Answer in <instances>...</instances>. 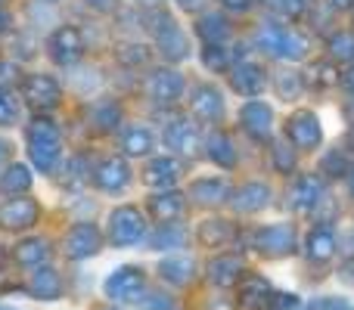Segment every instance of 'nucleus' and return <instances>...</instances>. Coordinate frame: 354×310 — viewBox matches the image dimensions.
<instances>
[{
	"label": "nucleus",
	"mask_w": 354,
	"mask_h": 310,
	"mask_svg": "<svg viewBox=\"0 0 354 310\" xmlns=\"http://www.w3.org/2000/svg\"><path fill=\"white\" fill-rule=\"evenodd\" d=\"M348 183H351V193H354V162H351V171H348Z\"/></svg>",
	"instance_id": "4d7b16f0"
},
{
	"label": "nucleus",
	"mask_w": 354,
	"mask_h": 310,
	"mask_svg": "<svg viewBox=\"0 0 354 310\" xmlns=\"http://www.w3.org/2000/svg\"><path fill=\"white\" fill-rule=\"evenodd\" d=\"M25 146H28L31 164H35L41 174H53L62 162V134L53 122L47 118H35V122L25 128Z\"/></svg>",
	"instance_id": "f257e3e1"
},
{
	"label": "nucleus",
	"mask_w": 354,
	"mask_h": 310,
	"mask_svg": "<svg viewBox=\"0 0 354 310\" xmlns=\"http://www.w3.org/2000/svg\"><path fill=\"white\" fill-rule=\"evenodd\" d=\"M255 43H258V50L277 56V59H286V62H299L311 53L308 35H301L292 25H261L255 31Z\"/></svg>",
	"instance_id": "f03ea898"
},
{
	"label": "nucleus",
	"mask_w": 354,
	"mask_h": 310,
	"mask_svg": "<svg viewBox=\"0 0 354 310\" xmlns=\"http://www.w3.org/2000/svg\"><path fill=\"white\" fill-rule=\"evenodd\" d=\"M115 59L128 68H140L149 62V50L143 43H118L115 47Z\"/></svg>",
	"instance_id": "58836bf2"
},
{
	"label": "nucleus",
	"mask_w": 354,
	"mask_h": 310,
	"mask_svg": "<svg viewBox=\"0 0 354 310\" xmlns=\"http://www.w3.org/2000/svg\"><path fill=\"white\" fill-rule=\"evenodd\" d=\"M342 84H345V90H348V93H354V66L342 75Z\"/></svg>",
	"instance_id": "603ef678"
},
{
	"label": "nucleus",
	"mask_w": 354,
	"mask_h": 310,
	"mask_svg": "<svg viewBox=\"0 0 354 310\" xmlns=\"http://www.w3.org/2000/svg\"><path fill=\"white\" fill-rule=\"evenodd\" d=\"M93 183H97V189H103V193H122L131 183V164L115 155L103 158V162L93 168Z\"/></svg>",
	"instance_id": "f3484780"
},
{
	"label": "nucleus",
	"mask_w": 354,
	"mask_h": 310,
	"mask_svg": "<svg viewBox=\"0 0 354 310\" xmlns=\"http://www.w3.org/2000/svg\"><path fill=\"white\" fill-rule=\"evenodd\" d=\"M230 205H233V211H239V214L264 211V208L270 205V186H268V183H261V180L243 183L239 189H233V193H230Z\"/></svg>",
	"instance_id": "aec40b11"
},
{
	"label": "nucleus",
	"mask_w": 354,
	"mask_h": 310,
	"mask_svg": "<svg viewBox=\"0 0 354 310\" xmlns=\"http://www.w3.org/2000/svg\"><path fill=\"white\" fill-rule=\"evenodd\" d=\"M87 43H84V31L75 28V25H59L53 35L47 37V56L56 66H75V62L84 56Z\"/></svg>",
	"instance_id": "6e6552de"
},
{
	"label": "nucleus",
	"mask_w": 354,
	"mask_h": 310,
	"mask_svg": "<svg viewBox=\"0 0 354 310\" xmlns=\"http://www.w3.org/2000/svg\"><path fill=\"white\" fill-rule=\"evenodd\" d=\"M41 217V205L28 195H10V199L0 205V230L6 233H25L37 224Z\"/></svg>",
	"instance_id": "1a4fd4ad"
},
{
	"label": "nucleus",
	"mask_w": 354,
	"mask_h": 310,
	"mask_svg": "<svg viewBox=\"0 0 354 310\" xmlns=\"http://www.w3.org/2000/svg\"><path fill=\"white\" fill-rule=\"evenodd\" d=\"M183 239H187V233L180 230V226L174 224H159V233H156L153 239H149V245H153L156 251H165V249H180Z\"/></svg>",
	"instance_id": "e433bc0d"
},
{
	"label": "nucleus",
	"mask_w": 354,
	"mask_h": 310,
	"mask_svg": "<svg viewBox=\"0 0 354 310\" xmlns=\"http://www.w3.org/2000/svg\"><path fill=\"white\" fill-rule=\"evenodd\" d=\"M264 84H268V72H264V66H258V62L245 59V62H239V66L230 68V87L239 93V97L255 99L258 93L264 90Z\"/></svg>",
	"instance_id": "a211bd4d"
},
{
	"label": "nucleus",
	"mask_w": 354,
	"mask_h": 310,
	"mask_svg": "<svg viewBox=\"0 0 354 310\" xmlns=\"http://www.w3.org/2000/svg\"><path fill=\"white\" fill-rule=\"evenodd\" d=\"M3 264H6V251H3V245H0V273H3Z\"/></svg>",
	"instance_id": "6e6d98bb"
},
{
	"label": "nucleus",
	"mask_w": 354,
	"mask_h": 310,
	"mask_svg": "<svg viewBox=\"0 0 354 310\" xmlns=\"http://www.w3.org/2000/svg\"><path fill=\"white\" fill-rule=\"evenodd\" d=\"M205 149H208V158H212L218 168H224V171L236 168V162H239L236 146H233V140L224 134V130H214V134L205 140Z\"/></svg>",
	"instance_id": "2f4dec72"
},
{
	"label": "nucleus",
	"mask_w": 354,
	"mask_h": 310,
	"mask_svg": "<svg viewBox=\"0 0 354 310\" xmlns=\"http://www.w3.org/2000/svg\"><path fill=\"white\" fill-rule=\"evenodd\" d=\"M230 22H227L221 12H202L196 19V35L202 37L205 47H224V41L230 37Z\"/></svg>",
	"instance_id": "cd10ccee"
},
{
	"label": "nucleus",
	"mask_w": 354,
	"mask_h": 310,
	"mask_svg": "<svg viewBox=\"0 0 354 310\" xmlns=\"http://www.w3.org/2000/svg\"><path fill=\"white\" fill-rule=\"evenodd\" d=\"M330 56L336 62H354V31H336L330 35Z\"/></svg>",
	"instance_id": "4c0bfd02"
},
{
	"label": "nucleus",
	"mask_w": 354,
	"mask_h": 310,
	"mask_svg": "<svg viewBox=\"0 0 354 310\" xmlns=\"http://www.w3.org/2000/svg\"><path fill=\"white\" fill-rule=\"evenodd\" d=\"M205 276L212 286L233 289V286H239V280L245 276V264L239 255H214L212 261L205 264Z\"/></svg>",
	"instance_id": "dca6fc26"
},
{
	"label": "nucleus",
	"mask_w": 354,
	"mask_h": 310,
	"mask_svg": "<svg viewBox=\"0 0 354 310\" xmlns=\"http://www.w3.org/2000/svg\"><path fill=\"white\" fill-rule=\"evenodd\" d=\"M28 295L37 301H59L62 298V276L56 273L53 267H35L28 273Z\"/></svg>",
	"instance_id": "393cba45"
},
{
	"label": "nucleus",
	"mask_w": 354,
	"mask_h": 310,
	"mask_svg": "<svg viewBox=\"0 0 354 310\" xmlns=\"http://www.w3.org/2000/svg\"><path fill=\"white\" fill-rule=\"evenodd\" d=\"M189 109H193V115L199 118V122L218 124L221 118H224V97H221L218 87L199 84L193 90V97H189Z\"/></svg>",
	"instance_id": "6ab92c4d"
},
{
	"label": "nucleus",
	"mask_w": 354,
	"mask_h": 310,
	"mask_svg": "<svg viewBox=\"0 0 354 310\" xmlns=\"http://www.w3.org/2000/svg\"><path fill=\"white\" fill-rule=\"evenodd\" d=\"M31 183H35V177H31V171L25 168V164H6L3 174H0V193L6 195H25L31 189Z\"/></svg>",
	"instance_id": "72a5a7b5"
},
{
	"label": "nucleus",
	"mask_w": 354,
	"mask_h": 310,
	"mask_svg": "<svg viewBox=\"0 0 354 310\" xmlns=\"http://www.w3.org/2000/svg\"><path fill=\"white\" fill-rule=\"evenodd\" d=\"M147 211L153 214L156 224H174V220H180L183 211H187V199H183L177 189H159L156 195H149Z\"/></svg>",
	"instance_id": "412c9836"
},
{
	"label": "nucleus",
	"mask_w": 354,
	"mask_h": 310,
	"mask_svg": "<svg viewBox=\"0 0 354 310\" xmlns=\"http://www.w3.org/2000/svg\"><path fill=\"white\" fill-rule=\"evenodd\" d=\"M308 3H311V0H264V6H268L274 16L286 19V22H295V19L305 16Z\"/></svg>",
	"instance_id": "c9c22d12"
},
{
	"label": "nucleus",
	"mask_w": 354,
	"mask_h": 310,
	"mask_svg": "<svg viewBox=\"0 0 354 310\" xmlns=\"http://www.w3.org/2000/svg\"><path fill=\"white\" fill-rule=\"evenodd\" d=\"M270 307L274 310H301V298L295 292H277V295H270Z\"/></svg>",
	"instance_id": "a18cd8bd"
},
{
	"label": "nucleus",
	"mask_w": 354,
	"mask_h": 310,
	"mask_svg": "<svg viewBox=\"0 0 354 310\" xmlns=\"http://www.w3.org/2000/svg\"><path fill=\"white\" fill-rule=\"evenodd\" d=\"M183 177V162L174 155H156L143 168V183L153 189H174V183Z\"/></svg>",
	"instance_id": "2eb2a0df"
},
{
	"label": "nucleus",
	"mask_w": 354,
	"mask_h": 310,
	"mask_svg": "<svg viewBox=\"0 0 354 310\" xmlns=\"http://www.w3.org/2000/svg\"><path fill=\"white\" fill-rule=\"evenodd\" d=\"M149 31L156 37V50L165 56L168 62H183L189 56V41L187 31L177 25V19L165 10L149 12Z\"/></svg>",
	"instance_id": "7ed1b4c3"
},
{
	"label": "nucleus",
	"mask_w": 354,
	"mask_h": 310,
	"mask_svg": "<svg viewBox=\"0 0 354 310\" xmlns=\"http://www.w3.org/2000/svg\"><path fill=\"white\" fill-rule=\"evenodd\" d=\"M326 3H330V10H339V12L354 10V0H326Z\"/></svg>",
	"instance_id": "09e8293b"
},
{
	"label": "nucleus",
	"mask_w": 354,
	"mask_h": 310,
	"mask_svg": "<svg viewBox=\"0 0 354 310\" xmlns=\"http://www.w3.org/2000/svg\"><path fill=\"white\" fill-rule=\"evenodd\" d=\"M122 149H124V155H131V158L149 155L156 149V134L147 124H131V128L122 130Z\"/></svg>",
	"instance_id": "c756f323"
},
{
	"label": "nucleus",
	"mask_w": 354,
	"mask_h": 310,
	"mask_svg": "<svg viewBox=\"0 0 354 310\" xmlns=\"http://www.w3.org/2000/svg\"><path fill=\"white\" fill-rule=\"evenodd\" d=\"M100 310H118V307H100Z\"/></svg>",
	"instance_id": "13d9d810"
},
{
	"label": "nucleus",
	"mask_w": 354,
	"mask_h": 310,
	"mask_svg": "<svg viewBox=\"0 0 354 310\" xmlns=\"http://www.w3.org/2000/svg\"><path fill=\"white\" fill-rule=\"evenodd\" d=\"M22 99L37 112H50L62 103V87L50 75H28L22 81Z\"/></svg>",
	"instance_id": "9d476101"
},
{
	"label": "nucleus",
	"mask_w": 354,
	"mask_h": 310,
	"mask_svg": "<svg viewBox=\"0 0 354 310\" xmlns=\"http://www.w3.org/2000/svg\"><path fill=\"white\" fill-rule=\"evenodd\" d=\"M159 276L171 286H189L196 276V261L187 255H174V258H165L159 264Z\"/></svg>",
	"instance_id": "7c9ffc66"
},
{
	"label": "nucleus",
	"mask_w": 354,
	"mask_h": 310,
	"mask_svg": "<svg viewBox=\"0 0 354 310\" xmlns=\"http://www.w3.org/2000/svg\"><path fill=\"white\" fill-rule=\"evenodd\" d=\"M189 199L202 208H214L230 202V183L224 177H199L189 183Z\"/></svg>",
	"instance_id": "5701e85b"
},
{
	"label": "nucleus",
	"mask_w": 354,
	"mask_h": 310,
	"mask_svg": "<svg viewBox=\"0 0 354 310\" xmlns=\"http://www.w3.org/2000/svg\"><path fill=\"white\" fill-rule=\"evenodd\" d=\"M202 66L208 72H230V56L224 47H205L202 50Z\"/></svg>",
	"instance_id": "37998d69"
},
{
	"label": "nucleus",
	"mask_w": 354,
	"mask_h": 310,
	"mask_svg": "<svg viewBox=\"0 0 354 310\" xmlns=\"http://www.w3.org/2000/svg\"><path fill=\"white\" fill-rule=\"evenodd\" d=\"M103 249V233L93 224H75L62 239V251L68 261H87V258L100 255Z\"/></svg>",
	"instance_id": "ddd939ff"
},
{
	"label": "nucleus",
	"mask_w": 354,
	"mask_h": 310,
	"mask_svg": "<svg viewBox=\"0 0 354 310\" xmlns=\"http://www.w3.org/2000/svg\"><path fill=\"white\" fill-rule=\"evenodd\" d=\"M224 10H230V12H245V10H252V3L255 0H218Z\"/></svg>",
	"instance_id": "49530a36"
},
{
	"label": "nucleus",
	"mask_w": 354,
	"mask_h": 310,
	"mask_svg": "<svg viewBox=\"0 0 354 310\" xmlns=\"http://www.w3.org/2000/svg\"><path fill=\"white\" fill-rule=\"evenodd\" d=\"M6 25H10V19H6V12H0V35L6 31Z\"/></svg>",
	"instance_id": "5fc2aeb1"
},
{
	"label": "nucleus",
	"mask_w": 354,
	"mask_h": 310,
	"mask_svg": "<svg viewBox=\"0 0 354 310\" xmlns=\"http://www.w3.org/2000/svg\"><path fill=\"white\" fill-rule=\"evenodd\" d=\"M6 155H10V146H6V143H3V140H0V164H3V162H6Z\"/></svg>",
	"instance_id": "864d4df0"
},
{
	"label": "nucleus",
	"mask_w": 354,
	"mask_h": 310,
	"mask_svg": "<svg viewBox=\"0 0 354 310\" xmlns=\"http://www.w3.org/2000/svg\"><path fill=\"white\" fill-rule=\"evenodd\" d=\"M324 199H326V186L317 174H299L286 189V205L301 217L317 211L324 205Z\"/></svg>",
	"instance_id": "0eeeda50"
},
{
	"label": "nucleus",
	"mask_w": 354,
	"mask_h": 310,
	"mask_svg": "<svg viewBox=\"0 0 354 310\" xmlns=\"http://www.w3.org/2000/svg\"><path fill=\"white\" fill-rule=\"evenodd\" d=\"M147 236V217L134 205H118L109 214V242L115 249H131Z\"/></svg>",
	"instance_id": "39448f33"
},
{
	"label": "nucleus",
	"mask_w": 354,
	"mask_h": 310,
	"mask_svg": "<svg viewBox=\"0 0 354 310\" xmlns=\"http://www.w3.org/2000/svg\"><path fill=\"white\" fill-rule=\"evenodd\" d=\"M274 90L280 99H299L301 93H305V78H301L295 68H283V72L274 75Z\"/></svg>",
	"instance_id": "f704fd0d"
},
{
	"label": "nucleus",
	"mask_w": 354,
	"mask_h": 310,
	"mask_svg": "<svg viewBox=\"0 0 354 310\" xmlns=\"http://www.w3.org/2000/svg\"><path fill=\"white\" fill-rule=\"evenodd\" d=\"M12 261L25 270H35V267H44L50 261V242L41 236H31V239H22V242L12 249Z\"/></svg>",
	"instance_id": "bb28decb"
},
{
	"label": "nucleus",
	"mask_w": 354,
	"mask_h": 310,
	"mask_svg": "<svg viewBox=\"0 0 354 310\" xmlns=\"http://www.w3.org/2000/svg\"><path fill=\"white\" fill-rule=\"evenodd\" d=\"M196 239L205 249H224V245H230L236 239V226L227 217H205L199 224V230H196Z\"/></svg>",
	"instance_id": "a878e982"
},
{
	"label": "nucleus",
	"mask_w": 354,
	"mask_h": 310,
	"mask_svg": "<svg viewBox=\"0 0 354 310\" xmlns=\"http://www.w3.org/2000/svg\"><path fill=\"white\" fill-rule=\"evenodd\" d=\"M87 115H91V124L100 134H112V130H118V124H122V106H118L115 99H97Z\"/></svg>",
	"instance_id": "473e14b6"
},
{
	"label": "nucleus",
	"mask_w": 354,
	"mask_h": 310,
	"mask_svg": "<svg viewBox=\"0 0 354 310\" xmlns=\"http://www.w3.org/2000/svg\"><path fill=\"white\" fill-rule=\"evenodd\" d=\"M47 3H56V0H47Z\"/></svg>",
	"instance_id": "052dcab7"
},
{
	"label": "nucleus",
	"mask_w": 354,
	"mask_h": 310,
	"mask_svg": "<svg viewBox=\"0 0 354 310\" xmlns=\"http://www.w3.org/2000/svg\"><path fill=\"white\" fill-rule=\"evenodd\" d=\"M183 87H187V81H183V75L177 72V68L162 66V68H153V72L147 75V97L159 106L177 103V99L183 97Z\"/></svg>",
	"instance_id": "f8f14e48"
},
{
	"label": "nucleus",
	"mask_w": 354,
	"mask_h": 310,
	"mask_svg": "<svg viewBox=\"0 0 354 310\" xmlns=\"http://www.w3.org/2000/svg\"><path fill=\"white\" fill-rule=\"evenodd\" d=\"M0 310H12V307H0Z\"/></svg>",
	"instance_id": "bf43d9fd"
},
{
	"label": "nucleus",
	"mask_w": 354,
	"mask_h": 310,
	"mask_svg": "<svg viewBox=\"0 0 354 310\" xmlns=\"http://www.w3.org/2000/svg\"><path fill=\"white\" fill-rule=\"evenodd\" d=\"M177 3H180V10H189V12H196L199 10L202 3H205V0H177Z\"/></svg>",
	"instance_id": "3c124183"
},
{
	"label": "nucleus",
	"mask_w": 354,
	"mask_h": 310,
	"mask_svg": "<svg viewBox=\"0 0 354 310\" xmlns=\"http://www.w3.org/2000/svg\"><path fill=\"white\" fill-rule=\"evenodd\" d=\"M336 251H339L336 230H333V226H326V224L311 226V233L305 236V255H308V261L326 264V261H333V258H336Z\"/></svg>",
	"instance_id": "4be33fe9"
},
{
	"label": "nucleus",
	"mask_w": 354,
	"mask_h": 310,
	"mask_svg": "<svg viewBox=\"0 0 354 310\" xmlns=\"http://www.w3.org/2000/svg\"><path fill=\"white\" fill-rule=\"evenodd\" d=\"M103 292L112 304H131V301H140L143 292H147V273H143V267L122 264V267H115L109 276H106Z\"/></svg>",
	"instance_id": "20e7f679"
},
{
	"label": "nucleus",
	"mask_w": 354,
	"mask_h": 310,
	"mask_svg": "<svg viewBox=\"0 0 354 310\" xmlns=\"http://www.w3.org/2000/svg\"><path fill=\"white\" fill-rule=\"evenodd\" d=\"M311 84L320 87V90H330V87H336L339 84V68L333 66V62H314Z\"/></svg>",
	"instance_id": "a19ab883"
},
{
	"label": "nucleus",
	"mask_w": 354,
	"mask_h": 310,
	"mask_svg": "<svg viewBox=\"0 0 354 310\" xmlns=\"http://www.w3.org/2000/svg\"><path fill=\"white\" fill-rule=\"evenodd\" d=\"M162 140H165V146L171 149L177 155H196V149H199V130L193 128V124L187 122V118H174L171 124H165V134H162Z\"/></svg>",
	"instance_id": "b1692460"
},
{
	"label": "nucleus",
	"mask_w": 354,
	"mask_h": 310,
	"mask_svg": "<svg viewBox=\"0 0 354 310\" xmlns=\"http://www.w3.org/2000/svg\"><path fill=\"white\" fill-rule=\"evenodd\" d=\"M252 245H255L258 255L277 261V258L295 255V249H299V236H295L292 224H268V226H261V230H255V242Z\"/></svg>",
	"instance_id": "423d86ee"
},
{
	"label": "nucleus",
	"mask_w": 354,
	"mask_h": 310,
	"mask_svg": "<svg viewBox=\"0 0 354 310\" xmlns=\"http://www.w3.org/2000/svg\"><path fill=\"white\" fill-rule=\"evenodd\" d=\"M348 171H351V162L342 149L326 153L324 162H320V174H326V177H348Z\"/></svg>",
	"instance_id": "ea45409f"
},
{
	"label": "nucleus",
	"mask_w": 354,
	"mask_h": 310,
	"mask_svg": "<svg viewBox=\"0 0 354 310\" xmlns=\"http://www.w3.org/2000/svg\"><path fill=\"white\" fill-rule=\"evenodd\" d=\"M87 6H91L93 12H115V6H118V0H84Z\"/></svg>",
	"instance_id": "de8ad7c7"
},
{
	"label": "nucleus",
	"mask_w": 354,
	"mask_h": 310,
	"mask_svg": "<svg viewBox=\"0 0 354 310\" xmlns=\"http://www.w3.org/2000/svg\"><path fill=\"white\" fill-rule=\"evenodd\" d=\"M239 124H243V130L252 140L264 143L274 134V109H270L268 103H261V99H249V103H243V109H239Z\"/></svg>",
	"instance_id": "4468645a"
},
{
	"label": "nucleus",
	"mask_w": 354,
	"mask_h": 310,
	"mask_svg": "<svg viewBox=\"0 0 354 310\" xmlns=\"http://www.w3.org/2000/svg\"><path fill=\"white\" fill-rule=\"evenodd\" d=\"M286 140L295 149L308 153V149H317L324 143V128H320V118L314 112H292L286 118Z\"/></svg>",
	"instance_id": "9b49d317"
},
{
	"label": "nucleus",
	"mask_w": 354,
	"mask_h": 310,
	"mask_svg": "<svg viewBox=\"0 0 354 310\" xmlns=\"http://www.w3.org/2000/svg\"><path fill=\"white\" fill-rule=\"evenodd\" d=\"M292 143L283 140V143H274L270 146V158H274V168L280 171V174H289V171L295 168V153H292Z\"/></svg>",
	"instance_id": "79ce46f5"
},
{
	"label": "nucleus",
	"mask_w": 354,
	"mask_h": 310,
	"mask_svg": "<svg viewBox=\"0 0 354 310\" xmlns=\"http://www.w3.org/2000/svg\"><path fill=\"white\" fill-rule=\"evenodd\" d=\"M16 118H19L16 97H12L6 87H0V128H10V124H16Z\"/></svg>",
	"instance_id": "c03bdc74"
},
{
	"label": "nucleus",
	"mask_w": 354,
	"mask_h": 310,
	"mask_svg": "<svg viewBox=\"0 0 354 310\" xmlns=\"http://www.w3.org/2000/svg\"><path fill=\"white\" fill-rule=\"evenodd\" d=\"M270 282L264 280V276H255V273H245L243 280H239V295H236V301L243 307H249V310H255V307H264L270 301Z\"/></svg>",
	"instance_id": "c85d7f7f"
},
{
	"label": "nucleus",
	"mask_w": 354,
	"mask_h": 310,
	"mask_svg": "<svg viewBox=\"0 0 354 310\" xmlns=\"http://www.w3.org/2000/svg\"><path fill=\"white\" fill-rule=\"evenodd\" d=\"M12 72H16V66H12V62H0V84H3V81H10Z\"/></svg>",
	"instance_id": "8fccbe9b"
}]
</instances>
